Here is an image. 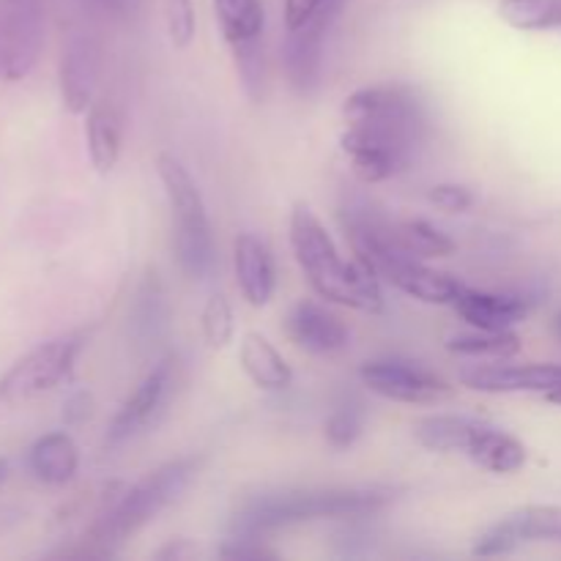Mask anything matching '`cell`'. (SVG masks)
Segmentation results:
<instances>
[{
  "label": "cell",
  "instance_id": "1",
  "mask_svg": "<svg viewBox=\"0 0 561 561\" xmlns=\"http://www.w3.org/2000/svg\"><path fill=\"white\" fill-rule=\"evenodd\" d=\"M290 250L321 299L359 312H381V279L359 257L345 263L321 219L299 203L290 211Z\"/></svg>",
  "mask_w": 561,
  "mask_h": 561
},
{
  "label": "cell",
  "instance_id": "2",
  "mask_svg": "<svg viewBox=\"0 0 561 561\" xmlns=\"http://www.w3.org/2000/svg\"><path fill=\"white\" fill-rule=\"evenodd\" d=\"M389 491L376 488H332V491H285L261 496L236 518L239 535L261 537L266 531L318 518H362L389 504Z\"/></svg>",
  "mask_w": 561,
  "mask_h": 561
},
{
  "label": "cell",
  "instance_id": "3",
  "mask_svg": "<svg viewBox=\"0 0 561 561\" xmlns=\"http://www.w3.org/2000/svg\"><path fill=\"white\" fill-rule=\"evenodd\" d=\"M157 173L168 195L170 211L175 217V255L186 277L206 279L217 266V247H214V230L208 222L206 203L190 170L173 157L159 153Z\"/></svg>",
  "mask_w": 561,
  "mask_h": 561
},
{
  "label": "cell",
  "instance_id": "4",
  "mask_svg": "<svg viewBox=\"0 0 561 561\" xmlns=\"http://www.w3.org/2000/svg\"><path fill=\"white\" fill-rule=\"evenodd\" d=\"M197 471V460L181 458L170 460V463L159 466L157 471L146 477V480L137 482L96 526H93L91 537L93 542H102V546H115V542H124L126 537H131L135 531H140L142 526L151 524L159 513H162L168 504H173L181 493L186 491V485L192 482Z\"/></svg>",
  "mask_w": 561,
  "mask_h": 561
},
{
  "label": "cell",
  "instance_id": "5",
  "mask_svg": "<svg viewBox=\"0 0 561 561\" xmlns=\"http://www.w3.org/2000/svg\"><path fill=\"white\" fill-rule=\"evenodd\" d=\"M82 334H64L27 351L0 376V403L20 405L53 392L69 381L75 362L82 351Z\"/></svg>",
  "mask_w": 561,
  "mask_h": 561
},
{
  "label": "cell",
  "instance_id": "6",
  "mask_svg": "<svg viewBox=\"0 0 561 561\" xmlns=\"http://www.w3.org/2000/svg\"><path fill=\"white\" fill-rule=\"evenodd\" d=\"M416 142L420 140L403 131L370 124H345L343 137H340V148L348 157L351 170L365 184H381L398 175L409 162Z\"/></svg>",
  "mask_w": 561,
  "mask_h": 561
},
{
  "label": "cell",
  "instance_id": "7",
  "mask_svg": "<svg viewBox=\"0 0 561 561\" xmlns=\"http://www.w3.org/2000/svg\"><path fill=\"white\" fill-rule=\"evenodd\" d=\"M345 124H370L403 131L420 140L425 131V110L416 93L405 85H370L351 93L343 104Z\"/></svg>",
  "mask_w": 561,
  "mask_h": 561
},
{
  "label": "cell",
  "instance_id": "8",
  "mask_svg": "<svg viewBox=\"0 0 561 561\" xmlns=\"http://www.w3.org/2000/svg\"><path fill=\"white\" fill-rule=\"evenodd\" d=\"M359 378L373 394H378L383 400H392V403L438 405L455 398L453 383H447L436 373L425 370V367L409 365V362H367V365H362Z\"/></svg>",
  "mask_w": 561,
  "mask_h": 561
},
{
  "label": "cell",
  "instance_id": "9",
  "mask_svg": "<svg viewBox=\"0 0 561 561\" xmlns=\"http://www.w3.org/2000/svg\"><path fill=\"white\" fill-rule=\"evenodd\" d=\"M526 542H561V507H520L477 537L474 557H507Z\"/></svg>",
  "mask_w": 561,
  "mask_h": 561
},
{
  "label": "cell",
  "instance_id": "10",
  "mask_svg": "<svg viewBox=\"0 0 561 561\" xmlns=\"http://www.w3.org/2000/svg\"><path fill=\"white\" fill-rule=\"evenodd\" d=\"M170 387H173V359H162L153 365V370L137 383L135 392L126 398V403L121 405L118 414L113 416L107 431V444H124L129 438H135L137 433L146 431L157 414L162 411L164 400H168Z\"/></svg>",
  "mask_w": 561,
  "mask_h": 561
},
{
  "label": "cell",
  "instance_id": "11",
  "mask_svg": "<svg viewBox=\"0 0 561 561\" xmlns=\"http://www.w3.org/2000/svg\"><path fill=\"white\" fill-rule=\"evenodd\" d=\"M285 332L301 351L316 356L340 354L351 345V329L337 312L316 299H299L285 318Z\"/></svg>",
  "mask_w": 561,
  "mask_h": 561
},
{
  "label": "cell",
  "instance_id": "12",
  "mask_svg": "<svg viewBox=\"0 0 561 561\" xmlns=\"http://www.w3.org/2000/svg\"><path fill=\"white\" fill-rule=\"evenodd\" d=\"M460 383L488 394H548L561 387V365H485L460 373Z\"/></svg>",
  "mask_w": 561,
  "mask_h": 561
},
{
  "label": "cell",
  "instance_id": "13",
  "mask_svg": "<svg viewBox=\"0 0 561 561\" xmlns=\"http://www.w3.org/2000/svg\"><path fill=\"white\" fill-rule=\"evenodd\" d=\"M233 266L236 283L241 296L250 307H266L277 288V272H274V257L266 241L255 233H241L233 244Z\"/></svg>",
  "mask_w": 561,
  "mask_h": 561
},
{
  "label": "cell",
  "instance_id": "14",
  "mask_svg": "<svg viewBox=\"0 0 561 561\" xmlns=\"http://www.w3.org/2000/svg\"><path fill=\"white\" fill-rule=\"evenodd\" d=\"M455 312L463 318L469 327L482 329V332H504L529 316V301L510 294H488V290H460L458 299L453 301Z\"/></svg>",
  "mask_w": 561,
  "mask_h": 561
},
{
  "label": "cell",
  "instance_id": "15",
  "mask_svg": "<svg viewBox=\"0 0 561 561\" xmlns=\"http://www.w3.org/2000/svg\"><path fill=\"white\" fill-rule=\"evenodd\" d=\"M96 82H99V49L91 42H71L64 49V60H60V96L69 113L82 115L88 113L96 99Z\"/></svg>",
  "mask_w": 561,
  "mask_h": 561
},
{
  "label": "cell",
  "instance_id": "16",
  "mask_svg": "<svg viewBox=\"0 0 561 561\" xmlns=\"http://www.w3.org/2000/svg\"><path fill=\"white\" fill-rule=\"evenodd\" d=\"M332 14L318 16L301 31H290L283 44V66L288 82L299 93H307L318 82V71H321V53H323V33H327Z\"/></svg>",
  "mask_w": 561,
  "mask_h": 561
},
{
  "label": "cell",
  "instance_id": "17",
  "mask_svg": "<svg viewBox=\"0 0 561 561\" xmlns=\"http://www.w3.org/2000/svg\"><path fill=\"white\" fill-rule=\"evenodd\" d=\"M239 365L257 389L283 392L294 383V370L285 356L263 334L247 332L239 345Z\"/></svg>",
  "mask_w": 561,
  "mask_h": 561
},
{
  "label": "cell",
  "instance_id": "18",
  "mask_svg": "<svg viewBox=\"0 0 561 561\" xmlns=\"http://www.w3.org/2000/svg\"><path fill=\"white\" fill-rule=\"evenodd\" d=\"M27 466H31L33 477L44 485H66V482L75 480L77 469H80V449L69 433H47V436L33 442Z\"/></svg>",
  "mask_w": 561,
  "mask_h": 561
},
{
  "label": "cell",
  "instance_id": "19",
  "mask_svg": "<svg viewBox=\"0 0 561 561\" xmlns=\"http://www.w3.org/2000/svg\"><path fill=\"white\" fill-rule=\"evenodd\" d=\"M121 113L113 102L99 99L85 113V137H88V157L99 173H110L118 164L121 157Z\"/></svg>",
  "mask_w": 561,
  "mask_h": 561
},
{
  "label": "cell",
  "instance_id": "20",
  "mask_svg": "<svg viewBox=\"0 0 561 561\" xmlns=\"http://www.w3.org/2000/svg\"><path fill=\"white\" fill-rule=\"evenodd\" d=\"M466 455L491 474H515V471L524 469L526 458H529L524 442L491 425H482V431L469 444Z\"/></svg>",
  "mask_w": 561,
  "mask_h": 561
},
{
  "label": "cell",
  "instance_id": "21",
  "mask_svg": "<svg viewBox=\"0 0 561 561\" xmlns=\"http://www.w3.org/2000/svg\"><path fill=\"white\" fill-rule=\"evenodd\" d=\"M485 422L460 414H433L416 422L414 436L431 453H466Z\"/></svg>",
  "mask_w": 561,
  "mask_h": 561
},
{
  "label": "cell",
  "instance_id": "22",
  "mask_svg": "<svg viewBox=\"0 0 561 561\" xmlns=\"http://www.w3.org/2000/svg\"><path fill=\"white\" fill-rule=\"evenodd\" d=\"M214 16L230 47H247L261 42L266 27L263 0H214Z\"/></svg>",
  "mask_w": 561,
  "mask_h": 561
},
{
  "label": "cell",
  "instance_id": "23",
  "mask_svg": "<svg viewBox=\"0 0 561 561\" xmlns=\"http://www.w3.org/2000/svg\"><path fill=\"white\" fill-rule=\"evenodd\" d=\"M447 351L455 356H469V359L504 362L518 354L520 337L513 329H504V332H482V329H474L469 334H455V337H449Z\"/></svg>",
  "mask_w": 561,
  "mask_h": 561
},
{
  "label": "cell",
  "instance_id": "24",
  "mask_svg": "<svg viewBox=\"0 0 561 561\" xmlns=\"http://www.w3.org/2000/svg\"><path fill=\"white\" fill-rule=\"evenodd\" d=\"M392 236L409 255L420 257H447L455 252V241L436 225L425 219H409V222H392Z\"/></svg>",
  "mask_w": 561,
  "mask_h": 561
},
{
  "label": "cell",
  "instance_id": "25",
  "mask_svg": "<svg viewBox=\"0 0 561 561\" xmlns=\"http://www.w3.org/2000/svg\"><path fill=\"white\" fill-rule=\"evenodd\" d=\"M499 16L515 31L561 27V0H499Z\"/></svg>",
  "mask_w": 561,
  "mask_h": 561
},
{
  "label": "cell",
  "instance_id": "26",
  "mask_svg": "<svg viewBox=\"0 0 561 561\" xmlns=\"http://www.w3.org/2000/svg\"><path fill=\"white\" fill-rule=\"evenodd\" d=\"M201 327H203V337H206L208 348H214V351L228 348V343L233 340V334H236L233 307H230L228 296L214 294L211 299L206 301V307H203V316H201Z\"/></svg>",
  "mask_w": 561,
  "mask_h": 561
},
{
  "label": "cell",
  "instance_id": "27",
  "mask_svg": "<svg viewBox=\"0 0 561 561\" xmlns=\"http://www.w3.org/2000/svg\"><path fill=\"white\" fill-rule=\"evenodd\" d=\"M362 427H365V411L359 405H340L327 420V442L334 449L351 447L362 436Z\"/></svg>",
  "mask_w": 561,
  "mask_h": 561
},
{
  "label": "cell",
  "instance_id": "28",
  "mask_svg": "<svg viewBox=\"0 0 561 561\" xmlns=\"http://www.w3.org/2000/svg\"><path fill=\"white\" fill-rule=\"evenodd\" d=\"M164 16H168V36L170 44L179 49H186L195 42L197 16L192 0H168L164 3Z\"/></svg>",
  "mask_w": 561,
  "mask_h": 561
},
{
  "label": "cell",
  "instance_id": "29",
  "mask_svg": "<svg viewBox=\"0 0 561 561\" xmlns=\"http://www.w3.org/2000/svg\"><path fill=\"white\" fill-rule=\"evenodd\" d=\"M337 0H285V27L290 31H301L318 16L334 14Z\"/></svg>",
  "mask_w": 561,
  "mask_h": 561
},
{
  "label": "cell",
  "instance_id": "30",
  "mask_svg": "<svg viewBox=\"0 0 561 561\" xmlns=\"http://www.w3.org/2000/svg\"><path fill=\"white\" fill-rule=\"evenodd\" d=\"M427 201L447 214H463L474 206V195H471V190H466V186L460 184H436L431 192H427Z\"/></svg>",
  "mask_w": 561,
  "mask_h": 561
},
{
  "label": "cell",
  "instance_id": "31",
  "mask_svg": "<svg viewBox=\"0 0 561 561\" xmlns=\"http://www.w3.org/2000/svg\"><path fill=\"white\" fill-rule=\"evenodd\" d=\"M225 559H263V557H274L268 548L257 546V537H250V535H241L239 540H230L228 546L222 548Z\"/></svg>",
  "mask_w": 561,
  "mask_h": 561
},
{
  "label": "cell",
  "instance_id": "32",
  "mask_svg": "<svg viewBox=\"0 0 561 561\" xmlns=\"http://www.w3.org/2000/svg\"><path fill=\"white\" fill-rule=\"evenodd\" d=\"M91 394L88 392H77L75 398L66 403V411H64V420L69 422V425H80L82 420H88V414H91Z\"/></svg>",
  "mask_w": 561,
  "mask_h": 561
},
{
  "label": "cell",
  "instance_id": "33",
  "mask_svg": "<svg viewBox=\"0 0 561 561\" xmlns=\"http://www.w3.org/2000/svg\"><path fill=\"white\" fill-rule=\"evenodd\" d=\"M22 515H25L22 510L5 507V504H0V535H3V531H9V529H14V526L22 520Z\"/></svg>",
  "mask_w": 561,
  "mask_h": 561
},
{
  "label": "cell",
  "instance_id": "34",
  "mask_svg": "<svg viewBox=\"0 0 561 561\" xmlns=\"http://www.w3.org/2000/svg\"><path fill=\"white\" fill-rule=\"evenodd\" d=\"M9 477H11V466H9V460L0 458V488H3L5 482H9Z\"/></svg>",
  "mask_w": 561,
  "mask_h": 561
},
{
  "label": "cell",
  "instance_id": "35",
  "mask_svg": "<svg viewBox=\"0 0 561 561\" xmlns=\"http://www.w3.org/2000/svg\"><path fill=\"white\" fill-rule=\"evenodd\" d=\"M542 398H546L548 403H553V405H561V387L551 389V392H548V394H542Z\"/></svg>",
  "mask_w": 561,
  "mask_h": 561
},
{
  "label": "cell",
  "instance_id": "36",
  "mask_svg": "<svg viewBox=\"0 0 561 561\" xmlns=\"http://www.w3.org/2000/svg\"><path fill=\"white\" fill-rule=\"evenodd\" d=\"M553 332H557V337L561 340V310H559V316L553 318Z\"/></svg>",
  "mask_w": 561,
  "mask_h": 561
}]
</instances>
